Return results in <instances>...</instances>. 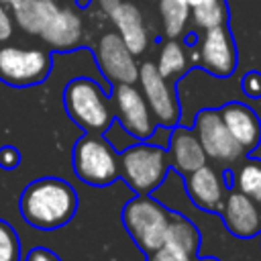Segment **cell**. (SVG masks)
I'll use <instances>...</instances> for the list:
<instances>
[{
	"mask_svg": "<svg viewBox=\"0 0 261 261\" xmlns=\"http://www.w3.org/2000/svg\"><path fill=\"white\" fill-rule=\"evenodd\" d=\"M77 208L73 188L57 177H43L29 184L20 196L22 218L37 228L53 230L71 220Z\"/></svg>",
	"mask_w": 261,
	"mask_h": 261,
	"instance_id": "1",
	"label": "cell"
},
{
	"mask_svg": "<svg viewBox=\"0 0 261 261\" xmlns=\"http://www.w3.org/2000/svg\"><path fill=\"white\" fill-rule=\"evenodd\" d=\"M63 106L71 120L90 133L100 135L112 122V110L102 88L88 77L71 80L65 86Z\"/></svg>",
	"mask_w": 261,
	"mask_h": 261,
	"instance_id": "2",
	"label": "cell"
},
{
	"mask_svg": "<svg viewBox=\"0 0 261 261\" xmlns=\"http://www.w3.org/2000/svg\"><path fill=\"white\" fill-rule=\"evenodd\" d=\"M120 175L137 194H151L167 175L169 155L151 143L124 147L118 155Z\"/></svg>",
	"mask_w": 261,
	"mask_h": 261,
	"instance_id": "3",
	"label": "cell"
},
{
	"mask_svg": "<svg viewBox=\"0 0 261 261\" xmlns=\"http://www.w3.org/2000/svg\"><path fill=\"white\" fill-rule=\"evenodd\" d=\"M169 216L171 214L149 194H141L133 198L122 208L124 228L139 245V249L145 253H151L163 245Z\"/></svg>",
	"mask_w": 261,
	"mask_h": 261,
	"instance_id": "4",
	"label": "cell"
},
{
	"mask_svg": "<svg viewBox=\"0 0 261 261\" xmlns=\"http://www.w3.org/2000/svg\"><path fill=\"white\" fill-rule=\"evenodd\" d=\"M73 171L90 186H108L120 175L118 155L100 135H86L73 147Z\"/></svg>",
	"mask_w": 261,
	"mask_h": 261,
	"instance_id": "5",
	"label": "cell"
},
{
	"mask_svg": "<svg viewBox=\"0 0 261 261\" xmlns=\"http://www.w3.org/2000/svg\"><path fill=\"white\" fill-rule=\"evenodd\" d=\"M51 71V57L37 47L0 45V80L10 86H33Z\"/></svg>",
	"mask_w": 261,
	"mask_h": 261,
	"instance_id": "6",
	"label": "cell"
},
{
	"mask_svg": "<svg viewBox=\"0 0 261 261\" xmlns=\"http://www.w3.org/2000/svg\"><path fill=\"white\" fill-rule=\"evenodd\" d=\"M194 133H196L208 159H214L224 165H232L245 155L243 147L228 133L218 110L198 112V116L194 120Z\"/></svg>",
	"mask_w": 261,
	"mask_h": 261,
	"instance_id": "7",
	"label": "cell"
},
{
	"mask_svg": "<svg viewBox=\"0 0 261 261\" xmlns=\"http://www.w3.org/2000/svg\"><path fill=\"white\" fill-rule=\"evenodd\" d=\"M139 84L155 122L161 126H175L179 120V104L173 88L157 71L155 63L145 61L139 65Z\"/></svg>",
	"mask_w": 261,
	"mask_h": 261,
	"instance_id": "8",
	"label": "cell"
},
{
	"mask_svg": "<svg viewBox=\"0 0 261 261\" xmlns=\"http://www.w3.org/2000/svg\"><path fill=\"white\" fill-rule=\"evenodd\" d=\"M96 61L112 84H135L139 80V63L135 53L124 45L116 31L104 33L96 45Z\"/></svg>",
	"mask_w": 261,
	"mask_h": 261,
	"instance_id": "9",
	"label": "cell"
},
{
	"mask_svg": "<svg viewBox=\"0 0 261 261\" xmlns=\"http://www.w3.org/2000/svg\"><path fill=\"white\" fill-rule=\"evenodd\" d=\"M114 108L118 122L122 128L137 137L139 141H147L155 130V118L151 108L139 88L135 84H118L114 90Z\"/></svg>",
	"mask_w": 261,
	"mask_h": 261,
	"instance_id": "10",
	"label": "cell"
},
{
	"mask_svg": "<svg viewBox=\"0 0 261 261\" xmlns=\"http://www.w3.org/2000/svg\"><path fill=\"white\" fill-rule=\"evenodd\" d=\"M198 59L202 67L216 77H228L234 71L237 47L226 24L204 31V35L200 37Z\"/></svg>",
	"mask_w": 261,
	"mask_h": 261,
	"instance_id": "11",
	"label": "cell"
},
{
	"mask_svg": "<svg viewBox=\"0 0 261 261\" xmlns=\"http://www.w3.org/2000/svg\"><path fill=\"white\" fill-rule=\"evenodd\" d=\"M222 222L226 230L237 239H255L261 234V210L259 204L245 194L230 190L226 192L224 204L220 208Z\"/></svg>",
	"mask_w": 261,
	"mask_h": 261,
	"instance_id": "12",
	"label": "cell"
},
{
	"mask_svg": "<svg viewBox=\"0 0 261 261\" xmlns=\"http://www.w3.org/2000/svg\"><path fill=\"white\" fill-rule=\"evenodd\" d=\"M186 192L194 206L206 212H220L228 190L222 175L214 167L202 165L186 175Z\"/></svg>",
	"mask_w": 261,
	"mask_h": 261,
	"instance_id": "13",
	"label": "cell"
},
{
	"mask_svg": "<svg viewBox=\"0 0 261 261\" xmlns=\"http://www.w3.org/2000/svg\"><path fill=\"white\" fill-rule=\"evenodd\" d=\"M108 18L112 20L116 33L120 35V39L124 41V45L135 53L141 55L147 45H149V33L143 20V14L139 10V6L133 0H122L110 14Z\"/></svg>",
	"mask_w": 261,
	"mask_h": 261,
	"instance_id": "14",
	"label": "cell"
},
{
	"mask_svg": "<svg viewBox=\"0 0 261 261\" xmlns=\"http://www.w3.org/2000/svg\"><path fill=\"white\" fill-rule=\"evenodd\" d=\"M220 116L232 135V139L243 147V151H251L261 141V122L257 114L243 102H228L220 108Z\"/></svg>",
	"mask_w": 261,
	"mask_h": 261,
	"instance_id": "15",
	"label": "cell"
},
{
	"mask_svg": "<svg viewBox=\"0 0 261 261\" xmlns=\"http://www.w3.org/2000/svg\"><path fill=\"white\" fill-rule=\"evenodd\" d=\"M169 163L184 175L196 171L198 167L206 165V153L196 137L194 130L177 126L169 133Z\"/></svg>",
	"mask_w": 261,
	"mask_h": 261,
	"instance_id": "16",
	"label": "cell"
},
{
	"mask_svg": "<svg viewBox=\"0 0 261 261\" xmlns=\"http://www.w3.org/2000/svg\"><path fill=\"white\" fill-rule=\"evenodd\" d=\"M82 37H84V24L73 8H59L41 33V39L57 51H67L77 47L82 43Z\"/></svg>",
	"mask_w": 261,
	"mask_h": 261,
	"instance_id": "17",
	"label": "cell"
},
{
	"mask_svg": "<svg viewBox=\"0 0 261 261\" xmlns=\"http://www.w3.org/2000/svg\"><path fill=\"white\" fill-rule=\"evenodd\" d=\"M57 10L59 6L55 0H20L12 8V16L22 31L31 35H41Z\"/></svg>",
	"mask_w": 261,
	"mask_h": 261,
	"instance_id": "18",
	"label": "cell"
},
{
	"mask_svg": "<svg viewBox=\"0 0 261 261\" xmlns=\"http://www.w3.org/2000/svg\"><path fill=\"white\" fill-rule=\"evenodd\" d=\"M163 245L173 247V249H177V251L188 253V255L194 257L198 253V249H200V232H198L196 224L192 220H188L186 216L171 214L169 216L167 230H165Z\"/></svg>",
	"mask_w": 261,
	"mask_h": 261,
	"instance_id": "19",
	"label": "cell"
},
{
	"mask_svg": "<svg viewBox=\"0 0 261 261\" xmlns=\"http://www.w3.org/2000/svg\"><path fill=\"white\" fill-rule=\"evenodd\" d=\"M159 14L165 35L169 39H177L188 27L192 8L186 0H159Z\"/></svg>",
	"mask_w": 261,
	"mask_h": 261,
	"instance_id": "20",
	"label": "cell"
},
{
	"mask_svg": "<svg viewBox=\"0 0 261 261\" xmlns=\"http://www.w3.org/2000/svg\"><path fill=\"white\" fill-rule=\"evenodd\" d=\"M232 190L245 194L253 202L261 204V161L247 159L232 173Z\"/></svg>",
	"mask_w": 261,
	"mask_h": 261,
	"instance_id": "21",
	"label": "cell"
},
{
	"mask_svg": "<svg viewBox=\"0 0 261 261\" xmlns=\"http://www.w3.org/2000/svg\"><path fill=\"white\" fill-rule=\"evenodd\" d=\"M157 71L167 80V77H177L186 71L188 67V53L184 49V45L175 39H169L161 45L159 55H157V63H155Z\"/></svg>",
	"mask_w": 261,
	"mask_h": 261,
	"instance_id": "22",
	"label": "cell"
},
{
	"mask_svg": "<svg viewBox=\"0 0 261 261\" xmlns=\"http://www.w3.org/2000/svg\"><path fill=\"white\" fill-rule=\"evenodd\" d=\"M190 18L194 20V24L200 31H208V29L226 24L228 10H226L224 0H208V2H204L200 6H194Z\"/></svg>",
	"mask_w": 261,
	"mask_h": 261,
	"instance_id": "23",
	"label": "cell"
},
{
	"mask_svg": "<svg viewBox=\"0 0 261 261\" xmlns=\"http://www.w3.org/2000/svg\"><path fill=\"white\" fill-rule=\"evenodd\" d=\"M20 255V243L14 232V228L0 220V261H18Z\"/></svg>",
	"mask_w": 261,
	"mask_h": 261,
	"instance_id": "24",
	"label": "cell"
},
{
	"mask_svg": "<svg viewBox=\"0 0 261 261\" xmlns=\"http://www.w3.org/2000/svg\"><path fill=\"white\" fill-rule=\"evenodd\" d=\"M147 261H194V257L188 255V253H181L173 247L161 245L159 249L147 253Z\"/></svg>",
	"mask_w": 261,
	"mask_h": 261,
	"instance_id": "25",
	"label": "cell"
},
{
	"mask_svg": "<svg viewBox=\"0 0 261 261\" xmlns=\"http://www.w3.org/2000/svg\"><path fill=\"white\" fill-rule=\"evenodd\" d=\"M14 16H12V12H10V8L8 6H4V4H0V45H4L6 41H10L12 39V35H14Z\"/></svg>",
	"mask_w": 261,
	"mask_h": 261,
	"instance_id": "26",
	"label": "cell"
},
{
	"mask_svg": "<svg viewBox=\"0 0 261 261\" xmlns=\"http://www.w3.org/2000/svg\"><path fill=\"white\" fill-rule=\"evenodd\" d=\"M243 92L249 98H261V73L259 71H247L241 82Z\"/></svg>",
	"mask_w": 261,
	"mask_h": 261,
	"instance_id": "27",
	"label": "cell"
},
{
	"mask_svg": "<svg viewBox=\"0 0 261 261\" xmlns=\"http://www.w3.org/2000/svg\"><path fill=\"white\" fill-rule=\"evenodd\" d=\"M18 161H20V153H18V149L8 147V145L0 149V165H2V167L12 169V167L18 165Z\"/></svg>",
	"mask_w": 261,
	"mask_h": 261,
	"instance_id": "28",
	"label": "cell"
},
{
	"mask_svg": "<svg viewBox=\"0 0 261 261\" xmlns=\"http://www.w3.org/2000/svg\"><path fill=\"white\" fill-rule=\"evenodd\" d=\"M27 261H59L49 249H33L27 257Z\"/></svg>",
	"mask_w": 261,
	"mask_h": 261,
	"instance_id": "29",
	"label": "cell"
},
{
	"mask_svg": "<svg viewBox=\"0 0 261 261\" xmlns=\"http://www.w3.org/2000/svg\"><path fill=\"white\" fill-rule=\"evenodd\" d=\"M120 2H122V0H96V4L100 6V10H102L106 16H108V14H110V12H112Z\"/></svg>",
	"mask_w": 261,
	"mask_h": 261,
	"instance_id": "30",
	"label": "cell"
},
{
	"mask_svg": "<svg viewBox=\"0 0 261 261\" xmlns=\"http://www.w3.org/2000/svg\"><path fill=\"white\" fill-rule=\"evenodd\" d=\"M18 2H20V0H0V4H4V6H8V8H14Z\"/></svg>",
	"mask_w": 261,
	"mask_h": 261,
	"instance_id": "31",
	"label": "cell"
},
{
	"mask_svg": "<svg viewBox=\"0 0 261 261\" xmlns=\"http://www.w3.org/2000/svg\"><path fill=\"white\" fill-rule=\"evenodd\" d=\"M188 4H190V8H194V6H200V4H204V2H208V0H186Z\"/></svg>",
	"mask_w": 261,
	"mask_h": 261,
	"instance_id": "32",
	"label": "cell"
},
{
	"mask_svg": "<svg viewBox=\"0 0 261 261\" xmlns=\"http://www.w3.org/2000/svg\"><path fill=\"white\" fill-rule=\"evenodd\" d=\"M200 261H218V259H214V257H202Z\"/></svg>",
	"mask_w": 261,
	"mask_h": 261,
	"instance_id": "33",
	"label": "cell"
}]
</instances>
